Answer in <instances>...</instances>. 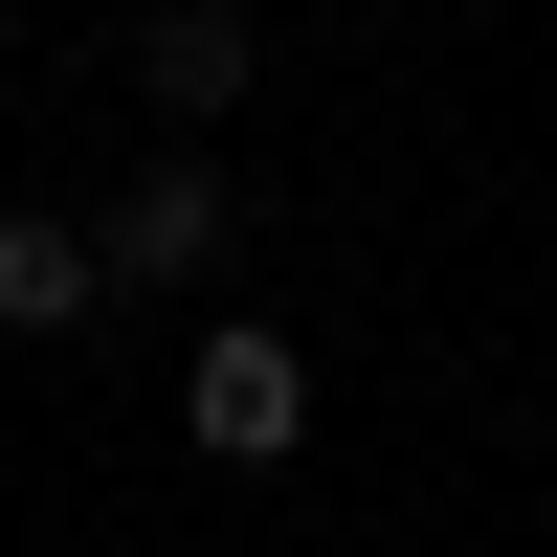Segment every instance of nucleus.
<instances>
[{
    "mask_svg": "<svg viewBox=\"0 0 557 557\" xmlns=\"http://www.w3.org/2000/svg\"><path fill=\"white\" fill-rule=\"evenodd\" d=\"M178 424H201L223 469H290V446H312V357L268 335V312H223V335L178 357Z\"/></svg>",
    "mask_w": 557,
    "mask_h": 557,
    "instance_id": "f03ea898",
    "label": "nucleus"
},
{
    "mask_svg": "<svg viewBox=\"0 0 557 557\" xmlns=\"http://www.w3.org/2000/svg\"><path fill=\"white\" fill-rule=\"evenodd\" d=\"M134 89H157L178 134H201V112H246V0H157V23H134Z\"/></svg>",
    "mask_w": 557,
    "mask_h": 557,
    "instance_id": "7ed1b4c3",
    "label": "nucleus"
},
{
    "mask_svg": "<svg viewBox=\"0 0 557 557\" xmlns=\"http://www.w3.org/2000/svg\"><path fill=\"white\" fill-rule=\"evenodd\" d=\"M89 246H112V290H223L246 201H223V157H201V134H157V157H134V201L89 223Z\"/></svg>",
    "mask_w": 557,
    "mask_h": 557,
    "instance_id": "f257e3e1",
    "label": "nucleus"
},
{
    "mask_svg": "<svg viewBox=\"0 0 557 557\" xmlns=\"http://www.w3.org/2000/svg\"><path fill=\"white\" fill-rule=\"evenodd\" d=\"M112 312V246L89 223H0V335H89Z\"/></svg>",
    "mask_w": 557,
    "mask_h": 557,
    "instance_id": "20e7f679",
    "label": "nucleus"
}]
</instances>
